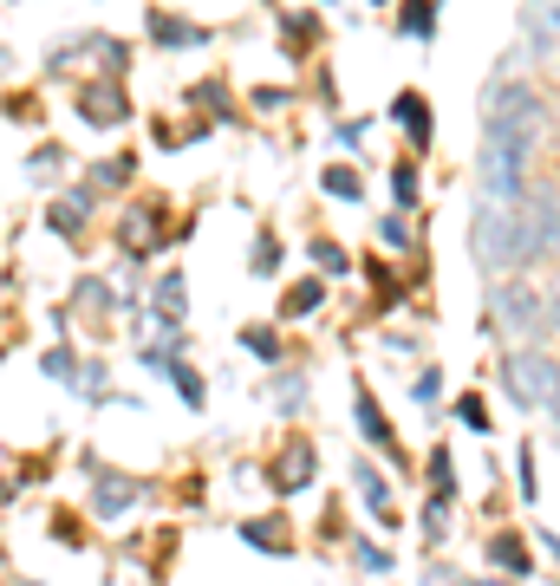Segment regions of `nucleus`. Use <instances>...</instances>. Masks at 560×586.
Segmentation results:
<instances>
[{
  "label": "nucleus",
  "mask_w": 560,
  "mask_h": 586,
  "mask_svg": "<svg viewBox=\"0 0 560 586\" xmlns=\"http://www.w3.org/2000/svg\"><path fill=\"white\" fill-rule=\"evenodd\" d=\"M535 137H515V130H489L483 137V157H476V183L483 196L476 202H496V209H515L528 196V163H535Z\"/></svg>",
  "instance_id": "1"
},
{
  "label": "nucleus",
  "mask_w": 560,
  "mask_h": 586,
  "mask_svg": "<svg viewBox=\"0 0 560 586\" xmlns=\"http://www.w3.org/2000/svg\"><path fill=\"white\" fill-rule=\"evenodd\" d=\"M555 254H560V189L528 183V196L515 202V274H528Z\"/></svg>",
  "instance_id": "2"
},
{
  "label": "nucleus",
  "mask_w": 560,
  "mask_h": 586,
  "mask_svg": "<svg viewBox=\"0 0 560 586\" xmlns=\"http://www.w3.org/2000/svg\"><path fill=\"white\" fill-rule=\"evenodd\" d=\"M555 391H560V359L555 352L528 346V352H509V359H502V398H509L522 417H542V411L555 404Z\"/></svg>",
  "instance_id": "3"
},
{
  "label": "nucleus",
  "mask_w": 560,
  "mask_h": 586,
  "mask_svg": "<svg viewBox=\"0 0 560 586\" xmlns=\"http://www.w3.org/2000/svg\"><path fill=\"white\" fill-rule=\"evenodd\" d=\"M78 463H85V476H91V489H85L91 522H130V515H137V502H144V483H137L130 470L98 463V450H85Z\"/></svg>",
  "instance_id": "4"
},
{
  "label": "nucleus",
  "mask_w": 560,
  "mask_h": 586,
  "mask_svg": "<svg viewBox=\"0 0 560 586\" xmlns=\"http://www.w3.org/2000/svg\"><path fill=\"white\" fill-rule=\"evenodd\" d=\"M489 326H502V333H515V339L542 333V287H535L528 274H509V280L489 294Z\"/></svg>",
  "instance_id": "5"
},
{
  "label": "nucleus",
  "mask_w": 560,
  "mask_h": 586,
  "mask_svg": "<svg viewBox=\"0 0 560 586\" xmlns=\"http://www.w3.org/2000/svg\"><path fill=\"white\" fill-rule=\"evenodd\" d=\"M352 424H359V437H365V444H378L398 470H411V463H405V444H398V424L378 411V398H372V385H365V378H352Z\"/></svg>",
  "instance_id": "6"
},
{
  "label": "nucleus",
  "mask_w": 560,
  "mask_h": 586,
  "mask_svg": "<svg viewBox=\"0 0 560 586\" xmlns=\"http://www.w3.org/2000/svg\"><path fill=\"white\" fill-rule=\"evenodd\" d=\"M346 476H352V489H359V502H365V515L378 522V528H405V515H398V496H391V483H385V470L378 463H365V457H352L346 463Z\"/></svg>",
  "instance_id": "7"
},
{
  "label": "nucleus",
  "mask_w": 560,
  "mask_h": 586,
  "mask_svg": "<svg viewBox=\"0 0 560 586\" xmlns=\"http://www.w3.org/2000/svg\"><path fill=\"white\" fill-rule=\"evenodd\" d=\"M117 241H124L130 261L157 254V248H163V202H157V196H137V202L124 209V222H117Z\"/></svg>",
  "instance_id": "8"
},
{
  "label": "nucleus",
  "mask_w": 560,
  "mask_h": 586,
  "mask_svg": "<svg viewBox=\"0 0 560 586\" xmlns=\"http://www.w3.org/2000/svg\"><path fill=\"white\" fill-rule=\"evenodd\" d=\"M313 476H320V457H313V444H307V437H287V444L274 450V463H267V483H274L281 496L313 489Z\"/></svg>",
  "instance_id": "9"
},
{
  "label": "nucleus",
  "mask_w": 560,
  "mask_h": 586,
  "mask_svg": "<svg viewBox=\"0 0 560 586\" xmlns=\"http://www.w3.org/2000/svg\"><path fill=\"white\" fill-rule=\"evenodd\" d=\"M78 117H85V124H98V130H117V124L130 117L124 85H117V78H91V85H78Z\"/></svg>",
  "instance_id": "10"
},
{
  "label": "nucleus",
  "mask_w": 560,
  "mask_h": 586,
  "mask_svg": "<svg viewBox=\"0 0 560 586\" xmlns=\"http://www.w3.org/2000/svg\"><path fill=\"white\" fill-rule=\"evenodd\" d=\"M91 215H98V196H91V189H65V196L46 202V228L65 235V241H78V235L91 228Z\"/></svg>",
  "instance_id": "11"
},
{
  "label": "nucleus",
  "mask_w": 560,
  "mask_h": 586,
  "mask_svg": "<svg viewBox=\"0 0 560 586\" xmlns=\"http://www.w3.org/2000/svg\"><path fill=\"white\" fill-rule=\"evenodd\" d=\"M235 535L254 554H294V515H241Z\"/></svg>",
  "instance_id": "12"
},
{
  "label": "nucleus",
  "mask_w": 560,
  "mask_h": 586,
  "mask_svg": "<svg viewBox=\"0 0 560 586\" xmlns=\"http://www.w3.org/2000/svg\"><path fill=\"white\" fill-rule=\"evenodd\" d=\"M150 320H157V326H183V320H189V274H183V267H170V274L150 287Z\"/></svg>",
  "instance_id": "13"
},
{
  "label": "nucleus",
  "mask_w": 560,
  "mask_h": 586,
  "mask_svg": "<svg viewBox=\"0 0 560 586\" xmlns=\"http://www.w3.org/2000/svg\"><path fill=\"white\" fill-rule=\"evenodd\" d=\"M489 568H502V581H528V574H535V548H528V535L496 528V535H489Z\"/></svg>",
  "instance_id": "14"
},
{
  "label": "nucleus",
  "mask_w": 560,
  "mask_h": 586,
  "mask_svg": "<svg viewBox=\"0 0 560 586\" xmlns=\"http://www.w3.org/2000/svg\"><path fill=\"white\" fill-rule=\"evenodd\" d=\"M522 33H528V52L548 59L555 39H560V0H528V7H522Z\"/></svg>",
  "instance_id": "15"
},
{
  "label": "nucleus",
  "mask_w": 560,
  "mask_h": 586,
  "mask_svg": "<svg viewBox=\"0 0 560 586\" xmlns=\"http://www.w3.org/2000/svg\"><path fill=\"white\" fill-rule=\"evenodd\" d=\"M391 117L405 124L411 157H418V150H431V104H424V91H398V98H391Z\"/></svg>",
  "instance_id": "16"
},
{
  "label": "nucleus",
  "mask_w": 560,
  "mask_h": 586,
  "mask_svg": "<svg viewBox=\"0 0 560 586\" xmlns=\"http://www.w3.org/2000/svg\"><path fill=\"white\" fill-rule=\"evenodd\" d=\"M150 39H157L163 52H183V46H209V33H202V26H189V20H176V13H163V7H150Z\"/></svg>",
  "instance_id": "17"
},
{
  "label": "nucleus",
  "mask_w": 560,
  "mask_h": 586,
  "mask_svg": "<svg viewBox=\"0 0 560 586\" xmlns=\"http://www.w3.org/2000/svg\"><path fill=\"white\" fill-rule=\"evenodd\" d=\"M307 398H313L307 372H274V378H267V404H274V417H300Z\"/></svg>",
  "instance_id": "18"
},
{
  "label": "nucleus",
  "mask_w": 560,
  "mask_h": 586,
  "mask_svg": "<svg viewBox=\"0 0 560 586\" xmlns=\"http://www.w3.org/2000/svg\"><path fill=\"white\" fill-rule=\"evenodd\" d=\"M326 307V280L320 274H307V280H294L287 294H281V320H313Z\"/></svg>",
  "instance_id": "19"
},
{
  "label": "nucleus",
  "mask_w": 560,
  "mask_h": 586,
  "mask_svg": "<svg viewBox=\"0 0 560 586\" xmlns=\"http://www.w3.org/2000/svg\"><path fill=\"white\" fill-rule=\"evenodd\" d=\"M235 339H241V352H254L261 365H281V359H287V346H281V326H267V320H248Z\"/></svg>",
  "instance_id": "20"
},
{
  "label": "nucleus",
  "mask_w": 560,
  "mask_h": 586,
  "mask_svg": "<svg viewBox=\"0 0 560 586\" xmlns=\"http://www.w3.org/2000/svg\"><path fill=\"white\" fill-rule=\"evenodd\" d=\"M72 307H78L85 320H104V313H117V294H111V280H98V274H85V280L72 287Z\"/></svg>",
  "instance_id": "21"
},
{
  "label": "nucleus",
  "mask_w": 560,
  "mask_h": 586,
  "mask_svg": "<svg viewBox=\"0 0 560 586\" xmlns=\"http://www.w3.org/2000/svg\"><path fill=\"white\" fill-rule=\"evenodd\" d=\"M170 385H176V398L189 404V417H196V411H209V385H202V372H196L189 359H176V365H170Z\"/></svg>",
  "instance_id": "22"
},
{
  "label": "nucleus",
  "mask_w": 560,
  "mask_h": 586,
  "mask_svg": "<svg viewBox=\"0 0 560 586\" xmlns=\"http://www.w3.org/2000/svg\"><path fill=\"white\" fill-rule=\"evenodd\" d=\"M320 189H326L333 202H365V176H359V170H346V163H326Z\"/></svg>",
  "instance_id": "23"
},
{
  "label": "nucleus",
  "mask_w": 560,
  "mask_h": 586,
  "mask_svg": "<svg viewBox=\"0 0 560 586\" xmlns=\"http://www.w3.org/2000/svg\"><path fill=\"white\" fill-rule=\"evenodd\" d=\"M391 196H398V215L424 202V176H418V157H405V163H391Z\"/></svg>",
  "instance_id": "24"
},
{
  "label": "nucleus",
  "mask_w": 560,
  "mask_h": 586,
  "mask_svg": "<svg viewBox=\"0 0 560 586\" xmlns=\"http://www.w3.org/2000/svg\"><path fill=\"white\" fill-rule=\"evenodd\" d=\"M424 483H431V496H457V457H450V444H437L424 457Z\"/></svg>",
  "instance_id": "25"
},
{
  "label": "nucleus",
  "mask_w": 560,
  "mask_h": 586,
  "mask_svg": "<svg viewBox=\"0 0 560 586\" xmlns=\"http://www.w3.org/2000/svg\"><path fill=\"white\" fill-rule=\"evenodd\" d=\"M450 522H457V496H431V502H424V541L444 548V541H450Z\"/></svg>",
  "instance_id": "26"
},
{
  "label": "nucleus",
  "mask_w": 560,
  "mask_h": 586,
  "mask_svg": "<svg viewBox=\"0 0 560 586\" xmlns=\"http://www.w3.org/2000/svg\"><path fill=\"white\" fill-rule=\"evenodd\" d=\"M346 554H352L365 574H378V581H385V574H398V561H391V554L372 541V535H346Z\"/></svg>",
  "instance_id": "27"
},
{
  "label": "nucleus",
  "mask_w": 560,
  "mask_h": 586,
  "mask_svg": "<svg viewBox=\"0 0 560 586\" xmlns=\"http://www.w3.org/2000/svg\"><path fill=\"white\" fill-rule=\"evenodd\" d=\"M189 104H196V111H209L215 124H228V117H235V104H228V85H222V78L196 85V91H189Z\"/></svg>",
  "instance_id": "28"
},
{
  "label": "nucleus",
  "mask_w": 560,
  "mask_h": 586,
  "mask_svg": "<svg viewBox=\"0 0 560 586\" xmlns=\"http://www.w3.org/2000/svg\"><path fill=\"white\" fill-rule=\"evenodd\" d=\"M281 261H287V254H281V235H274V228H261V235H254V254H248V274H261V280H267V274H281Z\"/></svg>",
  "instance_id": "29"
},
{
  "label": "nucleus",
  "mask_w": 560,
  "mask_h": 586,
  "mask_svg": "<svg viewBox=\"0 0 560 586\" xmlns=\"http://www.w3.org/2000/svg\"><path fill=\"white\" fill-rule=\"evenodd\" d=\"M398 26H405L411 39H431V33H437V0H405V7H398Z\"/></svg>",
  "instance_id": "30"
},
{
  "label": "nucleus",
  "mask_w": 560,
  "mask_h": 586,
  "mask_svg": "<svg viewBox=\"0 0 560 586\" xmlns=\"http://www.w3.org/2000/svg\"><path fill=\"white\" fill-rule=\"evenodd\" d=\"M39 372L59 378V385H72V378H78V352H72V346H46V352H39Z\"/></svg>",
  "instance_id": "31"
},
{
  "label": "nucleus",
  "mask_w": 560,
  "mask_h": 586,
  "mask_svg": "<svg viewBox=\"0 0 560 586\" xmlns=\"http://www.w3.org/2000/svg\"><path fill=\"white\" fill-rule=\"evenodd\" d=\"M457 424H463V431H476V437H489V431H496V417H489V404H483L476 391H463V398H457Z\"/></svg>",
  "instance_id": "32"
},
{
  "label": "nucleus",
  "mask_w": 560,
  "mask_h": 586,
  "mask_svg": "<svg viewBox=\"0 0 560 586\" xmlns=\"http://www.w3.org/2000/svg\"><path fill=\"white\" fill-rule=\"evenodd\" d=\"M59 170H65V150H59V144H39V150L26 157V176H33V183H52Z\"/></svg>",
  "instance_id": "33"
},
{
  "label": "nucleus",
  "mask_w": 560,
  "mask_h": 586,
  "mask_svg": "<svg viewBox=\"0 0 560 586\" xmlns=\"http://www.w3.org/2000/svg\"><path fill=\"white\" fill-rule=\"evenodd\" d=\"M378 241H385V248H398V254H411V248H418V235H411V222H405V215H378Z\"/></svg>",
  "instance_id": "34"
},
{
  "label": "nucleus",
  "mask_w": 560,
  "mask_h": 586,
  "mask_svg": "<svg viewBox=\"0 0 560 586\" xmlns=\"http://www.w3.org/2000/svg\"><path fill=\"white\" fill-rule=\"evenodd\" d=\"M313 267H320V280H326V274H352V254H346L339 241H313Z\"/></svg>",
  "instance_id": "35"
},
{
  "label": "nucleus",
  "mask_w": 560,
  "mask_h": 586,
  "mask_svg": "<svg viewBox=\"0 0 560 586\" xmlns=\"http://www.w3.org/2000/svg\"><path fill=\"white\" fill-rule=\"evenodd\" d=\"M515 463H522V470H515V483H522V502H542V470H535V444H522V450H515Z\"/></svg>",
  "instance_id": "36"
},
{
  "label": "nucleus",
  "mask_w": 560,
  "mask_h": 586,
  "mask_svg": "<svg viewBox=\"0 0 560 586\" xmlns=\"http://www.w3.org/2000/svg\"><path fill=\"white\" fill-rule=\"evenodd\" d=\"M52 541H59V548H85V522H78L72 509H52Z\"/></svg>",
  "instance_id": "37"
},
{
  "label": "nucleus",
  "mask_w": 560,
  "mask_h": 586,
  "mask_svg": "<svg viewBox=\"0 0 560 586\" xmlns=\"http://www.w3.org/2000/svg\"><path fill=\"white\" fill-rule=\"evenodd\" d=\"M411 398H418V404H437V398H444V378H437V365H424V372H418Z\"/></svg>",
  "instance_id": "38"
},
{
  "label": "nucleus",
  "mask_w": 560,
  "mask_h": 586,
  "mask_svg": "<svg viewBox=\"0 0 560 586\" xmlns=\"http://www.w3.org/2000/svg\"><path fill=\"white\" fill-rule=\"evenodd\" d=\"M287 98H294V91H281V85H261V91H254V111H287Z\"/></svg>",
  "instance_id": "39"
},
{
  "label": "nucleus",
  "mask_w": 560,
  "mask_h": 586,
  "mask_svg": "<svg viewBox=\"0 0 560 586\" xmlns=\"http://www.w3.org/2000/svg\"><path fill=\"white\" fill-rule=\"evenodd\" d=\"M542 333H555L560 339V287L555 294H542Z\"/></svg>",
  "instance_id": "40"
},
{
  "label": "nucleus",
  "mask_w": 560,
  "mask_h": 586,
  "mask_svg": "<svg viewBox=\"0 0 560 586\" xmlns=\"http://www.w3.org/2000/svg\"><path fill=\"white\" fill-rule=\"evenodd\" d=\"M542 548L555 554V568H560V535H555V528H542Z\"/></svg>",
  "instance_id": "41"
},
{
  "label": "nucleus",
  "mask_w": 560,
  "mask_h": 586,
  "mask_svg": "<svg viewBox=\"0 0 560 586\" xmlns=\"http://www.w3.org/2000/svg\"><path fill=\"white\" fill-rule=\"evenodd\" d=\"M548 417H555V431H560V391H555V404H548Z\"/></svg>",
  "instance_id": "42"
},
{
  "label": "nucleus",
  "mask_w": 560,
  "mask_h": 586,
  "mask_svg": "<svg viewBox=\"0 0 560 586\" xmlns=\"http://www.w3.org/2000/svg\"><path fill=\"white\" fill-rule=\"evenodd\" d=\"M476 586H515V581H476Z\"/></svg>",
  "instance_id": "43"
}]
</instances>
